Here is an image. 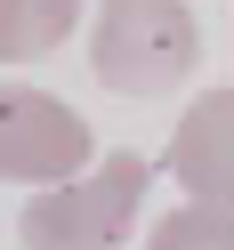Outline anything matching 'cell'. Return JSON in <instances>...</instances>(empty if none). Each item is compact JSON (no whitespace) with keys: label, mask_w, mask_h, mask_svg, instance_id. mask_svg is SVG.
Masks as SVG:
<instances>
[{"label":"cell","mask_w":234,"mask_h":250,"mask_svg":"<svg viewBox=\"0 0 234 250\" xmlns=\"http://www.w3.org/2000/svg\"><path fill=\"white\" fill-rule=\"evenodd\" d=\"M89 65L113 97H170L202 65V24L186 0H97Z\"/></svg>","instance_id":"6da1fadb"},{"label":"cell","mask_w":234,"mask_h":250,"mask_svg":"<svg viewBox=\"0 0 234 250\" xmlns=\"http://www.w3.org/2000/svg\"><path fill=\"white\" fill-rule=\"evenodd\" d=\"M146 178H153L146 153H105L81 178L41 186L24 202L17 210V242L24 250H121L129 226H137V202H146Z\"/></svg>","instance_id":"7a4b0ae2"},{"label":"cell","mask_w":234,"mask_h":250,"mask_svg":"<svg viewBox=\"0 0 234 250\" xmlns=\"http://www.w3.org/2000/svg\"><path fill=\"white\" fill-rule=\"evenodd\" d=\"M89 162H97V137L65 97H49L33 81H0V178L8 186L41 194V186L81 178Z\"/></svg>","instance_id":"3957f363"},{"label":"cell","mask_w":234,"mask_h":250,"mask_svg":"<svg viewBox=\"0 0 234 250\" xmlns=\"http://www.w3.org/2000/svg\"><path fill=\"white\" fill-rule=\"evenodd\" d=\"M162 169L178 178V194H186V202L234 210V89H202V97L178 113Z\"/></svg>","instance_id":"277c9868"},{"label":"cell","mask_w":234,"mask_h":250,"mask_svg":"<svg viewBox=\"0 0 234 250\" xmlns=\"http://www.w3.org/2000/svg\"><path fill=\"white\" fill-rule=\"evenodd\" d=\"M81 0H0V65H41L57 41H73Z\"/></svg>","instance_id":"5b68a950"},{"label":"cell","mask_w":234,"mask_h":250,"mask_svg":"<svg viewBox=\"0 0 234 250\" xmlns=\"http://www.w3.org/2000/svg\"><path fill=\"white\" fill-rule=\"evenodd\" d=\"M146 250H234V210H210V202H178L146 226Z\"/></svg>","instance_id":"8992f818"}]
</instances>
